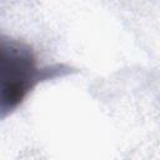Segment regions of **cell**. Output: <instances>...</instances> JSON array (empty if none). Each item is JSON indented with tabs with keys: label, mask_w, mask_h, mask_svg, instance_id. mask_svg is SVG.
Masks as SVG:
<instances>
[{
	"label": "cell",
	"mask_w": 160,
	"mask_h": 160,
	"mask_svg": "<svg viewBox=\"0 0 160 160\" xmlns=\"http://www.w3.org/2000/svg\"><path fill=\"white\" fill-rule=\"evenodd\" d=\"M31 48L0 35V118L16 109L42 79Z\"/></svg>",
	"instance_id": "obj_1"
}]
</instances>
